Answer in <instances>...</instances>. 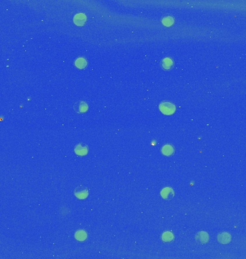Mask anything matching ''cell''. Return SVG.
Wrapping results in <instances>:
<instances>
[{
    "instance_id": "1",
    "label": "cell",
    "mask_w": 246,
    "mask_h": 259,
    "mask_svg": "<svg viewBox=\"0 0 246 259\" xmlns=\"http://www.w3.org/2000/svg\"><path fill=\"white\" fill-rule=\"evenodd\" d=\"M160 110L165 114H172L175 112L176 107L170 102H163L159 105Z\"/></svg>"
},
{
    "instance_id": "2",
    "label": "cell",
    "mask_w": 246,
    "mask_h": 259,
    "mask_svg": "<svg viewBox=\"0 0 246 259\" xmlns=\"http://www.w3.org/2000/svg\"><path fill=\"white\" fill-rule=\"evenodd\" d=\"M74 23L76 25L82 26L84 24L85 21H86V16H85L84 14H77V15H75L74 18Z\"/></svg>"
},
{
    "instance_id": "3",
    "label": "cell",
    "mask_w": 246,
    "mask_h": 259,
    "mask_svg": "<svg viewBox=\"0 0 246 259\" xmlns=\"http://www.w3.org/2000/svg\"><path fill=\"white\" fill-rule=\"evenodd\" d=\"M174 195V191H173L171 188L169 187L163 188L161 191V196L165 200H171V199L173 198Z\"/></svg>"
},
{
    "instance_id": "4",
    "label": "cell",
    "mask_w": 246,
    "mask_h": 259,
    "mask_svg": "<svg viewBox=\"0 0 246 259\" xmlns=\"http://www.w3.org/2000/svg\"><path fill=\"white\" fill-rule=\"evenodd\" d=\"M75 195L76 197L81 199V200H83V199L86 198L88 195V191L85 188H76V191H75Z\"/></svg>"
},
{
    "instance_id": "5",
    "label": "cell",
    "mask_w": 246,
    "mask_h": 259,
    "mask_svg": "<svg viewBox=\"0 0 246 259\" xmlns=\"http://www.w3.org/2000/svg\"><path fill=\"white\" fill-rule=\"evenodd\" d=\"M75 152H76V154L80 155V156H84V155H86L87 152H88V149H87V147L86 145H84L82 144H79L75 148Z\"/></svg>"
},
{
    "instance_id": "6",
    "label": "cell",
    "mask_w": 246,
    "mask_h": 259,
    "mask_svg": "<svg viewBox=\"0 0 246 259\" xmlns=\"http://www.w3.org/2000/svg\"><path fill=\"white\" fill-rule=\"evenodd\" d=\"M218 240L222 243H228L230 241V235L228 233L223 232L218 236Z\"/></svg>"
},
{
    "instance_id": "7",
    "label": "cell",
    "mask_w": 246,
    "mask_h": 259,
    "mask_svg": "<svg viewBox=\"0 0 246 259\" xmlns=\"http://www.w3.org/2000/svg\"><path fill=\"white\" fill-rule=\"evenodd\" d=\"M75 65L77 68H84L86 67V61L84 58H78L75 61Z\"/></svg>"
},
{
    "instance_id": "8",
    "label": "cell",
    "mask_w": 246,
    "mask_h": 259,
    "mask_svg": "<svg viewBox=\"0 0 246 259\" xmlns=\"http://www.w3.org/2000/svg\"><path fill=\"white\" fill-rule=\"evenodd\" d=\"M161 66L164 69H169L173 66V61L170 58H166L162 61Z\"/></svg>"
},
{
    "instance_id": "9",
    "label": "cell",
    "mask_w": 246,
    "mask_h": 259,
    "mask_svg": "<svg viewBox=\"0 0 246 259\" xmlns=\"http://www.w3.org/2000/svg\"><path fill=\"white\" fill-rule=\"evenodd\" d=\"M162 153L166 156H171L174 153V148L171 145H166L162 148Z\"/></svg>"
},
{
    "instance_id": "10",
    "label": "cell",
    "mask_w": 246,
    "mask_h": 259,
    "mask_svg": "<svg viewBox=\"0 0 246 259\" xmlns=\"http://www.w3.org/2000/svg\"><path fill=\"white\" fill-rule=\"evenodd\" d=\"M198 240H200L201 243H207L208 241V235L207 234V232H199L198 234Z\"/></svg>"
},
{
    "instance_id": "11",
    "label": "cell",
    "mask_w": 246,
    "mask_h": 259,
    "mask_svg": "<svg viewBox=\"0 0 246 259\" xmlns=\"http://www.w3.org/2000/svg\"><path fill=\"white\" fill-rule=\"evenodd\" d=\"M75 237L77 240L82 241V240H84L86 238V233L83 230H79L78 232H76Z\"/></svg>"
},
{
    "instance_id": "12",
    "label": "cell",
    "mask_w": 246,
    "mask_h": 259,
    "mask_svg": "<svg viewBox=\"0 0 246 259\" xmlns=\"http://www.w3.org/2000/svg\"><path fill=\"white\" fill-rule=\"evenodd\" d=\"M77 110H76V111L79 112H84L86 111L87 107H88L84 102H80L77 104Z\"/></svg>"
},
{
    "instance_id": "13",
    "label": "cell",
    "mask_w": 246,
    "mask_h": 259,
    "mask_svg": "<svg viewBox=\"0 0 246 259\" xmlns=\"http://www.w3.org/2000/svg\"><path fill=\"white\" fill-rule=\"evenodd\" d=\"M162 238H163V240L166 242H169V241H171L174 238V235L171 232H166L165 233H163V236H162Z\"/></svg>"
}]
</instances>
